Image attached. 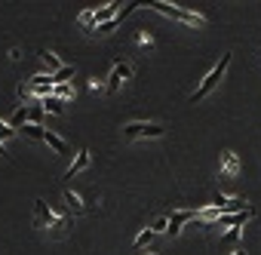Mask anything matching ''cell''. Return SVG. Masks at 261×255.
Segmentation results:
<instances>
[{
	"mask_svg": "<svg viewBox=\"0 0 261 255\" xmlns=\"http://www.w3.org/2000/svg\"><path fill=\"white\" fill-rule=\"evenodd\" d=\"M114 28H117V19H111V22H105V25H98L95 31H98V34H111Z\"/></svg>",
	"mask_w": 261,
	"mask_h": 255,
	"instance_id": "603a6c76",
	"label": "cell"
},
{
	"mask_svg": "<svg viewBox=\"0 0 261 255\" xmlns=\"http://www.w3.org/2000/svg\"><path fill=\"white\" fill-rule=\"evenodd\" d=\"M240 237H243V227H230L227 234H221V240H224V243H237Z\"/></svg>",
	"mask_w": 261,
	"mask_h": 255,
	"instance_id": "ffe728a7",
	"label": "cell"
},
{
	"mask_svg": "<svg viewBox=\"0 0 261 255\" xmlns=\"http://www.w3.org/2000/svg\"><path fill=\"white\" fill-rule=\"evenodd\" d=\"M89 86H92V89H108V83H101L98 77H95V80H89Z\"/></svg>",
	"mask_w": 261,
	"mask_h": 255,
	"instance_id": "cb8c5ba5",
	"label": "cell"
},
{
	"mask_svg": "<svg viewBox=\"0 0 261 255\" xmlns=\"http://www.w3.org/2000/svg\"><path fill=\"white\" fill-rule=\"evenodd\" d=\"M43 111H49V114H62V98L46 95V98H43Z\"/></svg>",
	"mask_w": 261,
	"mask_h": 255,
	"instance_id": "5bb4252c",
	"label": "cell"
},
{
	"mask_svg": "<svg viewBox=\"0 0 261 255\" xmlns=\"http://www.w3.org/2000/svg\"><path fill=\"white\" fill-rule=\"evenodd\" d=\"M89 163H92V157H89V151H86V148H80V151H77V157H74V163L68 166V172H65V178H74L77 172H83V169H89Z\"/></svg>",
	"mask_w": 261,
	"mask_h": 255,
	"instance_id": "ba28073f",
	"label": "cell"
},
{
	"mask_svg": "<svg viewBox=\"0 0 261 255\" xmlns=\"http://www.w3.org/2000/svg\"><path fill=\"white\" fill-rule=\"evenodd\" d=\"M136 7H139V4H123V7H120V10H117V22H123V19H126V16H129V13H133V10H136Z\"/></svg>",
	"mask_w": 261,
	"mask_h": 255,
	"instance_id": "7402d4cb",
	"label": "cell"
},
{
	"mask_svg": "<svg viewBox=\"0 0 261 255\" xmlns=\"http://www.w3.org/2000/svg\"><path fill=\"white\" fill-rule=\"evenodd\" d=\"M53 224H56L53 206L46 200H34V227H53Z\"/></svg>",
	"mask_w": 261,
	"mask_h": 255,
	"instance_id": "5b68a950",
	"label": "cell"
},
{
	"mask_svg": "<svg viewBox=\"0 0 261 255\" xmlns=\"http://www.w3.org/2000/svg\"><path fill=\"white\" fill-rule=\"evenodd\" d=\"M240 172V157L233 151H221V178H237Z\"/></svg>",
	"mask_w": 261,
	"mask_h": 255,
	"instance_id": "52a82bcc",
	"label": "cell"
},
{
	"mask_svg": "<svg viewBox=\"0 0 261 255\" xmlns=\"http://www.w3.org/2000/svg\"><path fill=\"white\" fill-rule=\"evenodd\" d=\"M40 62L49 68V77H53V74H59V71L65 68V65L59 62V56H56V53H49V49H43V53H40Z\"/></svg>",
	"mask_w": 261,
	"mask_h": 255,
	"instance_id": "9c48e42d",
	"label": "cell"
},
{
	"mask_svg": "<svg viewBox=\"0 0 261 255\" xmlns=\"http://www.w3.org/2000/svg\"><path fill=\"white\" fill-rule=\"evenodd\" d=\"M0 157H7V148H4V142H0Z\"/></svg>",
	"mask_w": 261,
	"mask_h": 255,
	"instance_id": "484cf974",
	"label": "cell"
},
{
	"mask_svg": "<svg viewBox=\"0 0 261 255\" xmlns=\"http://www.w3.org/2000/svg\"><path fill=\"white\" fill-rule=\"evenodd\" d=\"M197 215H200V209H175V212L169 215V237H178V234H181V227H185V224H191Z\"/></svg>",
	"mask_w": 261,
	"mask_h": 255,
	"instance_id": "277c9868",
	"label": "cell"
},
{
	"mask_svg": "<svg viewBox=\"0 0 261 255\" xmlns=\"http://www.w3.org/2000/svg\"><path fill=\"white\" fill-rule=\"evenodd\" d=\"M53 95H56V98H62V101H71V98H74L77 92H74V86L62 83V86H56V89H53Z\"/></svg>",
	"mask_w": 261,
	"mask_h": 255,
	"instance_id": "7c38bea8",
	"label": "cell"
},
{
	"mask_svg": "<svg viewBox=\"0 0 261 255\" xmlns=\"http://www.w3.org/2000/svg\"><path fill=\"white\" fill-rule=\"evenodd\" d=\"M25 136H31V139H40V142H43V139H46V130H43L40 123H28V126H25Z\"/></svg>",
	"mask_w": 261,
	"mask_h": 255,
	"instance_id": "4fadbf2b",
	"label": "cell"
},
{
	"mask_svg": "<svg viewBox=\"0 0 261 255\" xmlns=\"http://www.w3.org/2000/svg\"><path fill=\"white\" fill-rule=\"evenodd\" d=\"M166 136V126L160 123H126L123 126V139L126 142H136V139H163Z\"/></svg>",
	"mask_w": 261,
	"mask_h": 255,
	"instance_id": "3957f363",
	"label": "cell"
},
{
	"mask_svg": "<svg viewBox=\"0 0 261 255\" xmlns=\"http://www.w3.org/2000/svg\"><path fill=\"white\" fill-rule=\"evenodd\" d=\"M123 80H133V65H126V62H117L111 77H108V92H117Z\"/></svg>",
	"mask_w": 261,
	"mask_h": 255,
	"instance_id": "8992f818",
	"label": "cell"
},
{
	"mask_svg": "<svg viewBox=\"0 0 261 255\" xmlns=\"http://www.w3.org/2000/svg\"><path fill=\"white\" fill-rule=\"evenodd\" d=\"M43 142H46V145H49V148H53L56 154H68V151H71V148H68V142H65L62 136L49 133V130H46V139H43Z\"/></svg>",
	"mask_w": 261,
	"mask_h": 255,
	"instance_id": "30bf717a",
	"label": "cell"
},
{
	"mask_svg": "<svg viewBox=\"0 0 261 255\" xmlns=\"http://www.w3.org/2000/svg\"><path fill=\"white\" fill-rule=\"evenodd\" d=\"M148 255H151V252H148Z\"/></svg>",
	"mask_w": 261,
	"mask_h": 255,
	"instance_id": "4316f807",
	"label": "cell"
},
{
	"mask_svg": "<svg viewBox=\"0 0 261 255\" xmlns=\"http://www.w3.org/2000/svg\"><path fill=\"white\" fill-rule=\"evenodd\" d=\"M13 136H16V130H13L10 123H4V120H0V142H4V139H13Z\"/></svg>",
	"mask_w": 261,
	"mask_h": 255,
	"instance_id": "44dd1931",
	"label": "cell"
},
{
	"mask_svg": "<svg viewBox=\"0 0 261 255\" xmlns=\"http://www.w3.org/2000/svg\"><path fill=\"white\" fill-rule=\"evenodd\" d=\"M148 7L157 10V13H163V16H169V19L185 22V25H191V28H203V25H206V19H203L200 13H191V10L175 7V4H163V0H154V4H148Z\"/></svg>",
	"mask_w": 261,
	"mask_h": 255,
	"instance_id": "6da1fadb",
	"label": "cell"
},
{
	"mask_svg": "<svg viewBox=\"0 0 261 255\" xmlns=\"http://www.w3.org/2000/svg\"><path fill=\"white\" fill-rule=\"evenodd\" d=\"M151 231H154V237H157V234H169V218H166V215L154 218V221H151Z\"/></svg>",
	"mask_w": 261,
	"mask_h": 255,
	"instance_id": "9a60e30c",
	"label": "cell"
},
{
	"mask_svg": "<svg viewBox=\"0 0 261 255\" xmlns=\"http://www.w3.org/2000/svg\"><path fill=\"white\" fill-rule=\"evenodd\" d=\"M80 25H83V28H92V31H95V10H86V13L80 16Z\"/></svg>",
	"mask_w": 261,
	"mask_h": 255,
	"instance_id": "d6986e66",
	"label": "cell"
},
{
	"mask_svg": "<svg viewBox=\"0 0 261 255\" xmlns=\"http://www.w3.org/2000/svg\"><path fill=\"white\" fill-rule=\"evenodd\" d=\"M230 255H246V249H243V246H237V249H233Z\"/></svg>",
	"mask_w": 261,
	"mask_h": 255,
	"instance_id": "d4e9b609",
	"label": "cell"
},
{
	"mask_svg": "<svg viewBox=\"0 0 261 255\" xmlns=\"http://www.w3.org/2000/svg\"><path fill=\"white\" fill-rule=\"evenodd\" d=\"M71 74H74V68H71V65H65V68H62L59 74H53V83H56V86H62V83H65V80H68Z\"/></svg>",
	"mask_w": 261,
	"mask_h": 255,
	"instance_id": "e0dca14e",
	"label": "cell"
},
{
	"mask_svg": "<svg viewBox=\"0 0 261 255\" xmlns=\"http://www.w3.org/2000/svg\"><path fill=\"white\" fill-rule=\"evenodd\" d=\"M65 206H68V212H74V215H80V212H83L80 197H77V194H71V191H65Z\"/></svg>",
	"mask_w": 261,
	"mask_h": 255,
	"instance_id": "8fae6325",
	"label": "cell"
},
{
	"mask_svg": "<svg viewBox=\"0 0 261 255\" xmlns=\"http://www.w3.org/2000/svg\"><path fill=\"white\" fill-rule=\"evenodd\" d=\"M151 240H154V231H151V227H145V231H142V234L136 237V243H133V246H136V249H145V246H148Z\"/></svg>",
	"mask_w": 261,
	"mask_h": 255,
	"instance_id": "2e32d148",
	"label": "cell"
},
{
	"mask_svg": "<svg viewBox=\"0 0 261 255\" xmlns=\"http://www.w3.org/2000/svg\"><path fill=\"white\" fill-rule=\"evenodd\" d=\"M227 65H230V53H224V56H221V62H218V65H215V68H212V71H209V74L203 77V83H200V86L194 89V95H191V101H194V105H197L200 98H206V95H209V92H212V89L218 86V80L224 77Z\"/></svg>",
	"mask_w": 261,
	"mask_h": 255,
	"instance_id": "7a4b0ae2",
	"label": "cell"
},
{
	"mask_svg": "<svg viewBox=\"0 0 261 255\" xmlns=\"http://www.w3.org/2000/svg\"><path fill=\"white\" fill-rule=\"evenodd\" d=\"M31 117V111H28V105L25 108H16V114H13V126H22L25 120Z\"/></svg>",
	"mask_w": 261,
	"mask_h": 255,
	"instance_id": "ac0fdd59",
	"label": "cell"
}]
</instances>
